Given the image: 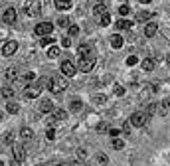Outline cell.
Listing matches in <instances>:
<instances>
[{
	"label": "cell",
	"instance_id": "1",
	"mask_svg": "<svg viewBox=\"0 0 170 166\" xmlns=\"http://www.w3.org/2000/svg\"><path fill=\"white\" fill-rule=\"evenodd\" d=\"M148 121H150V117H148L145 111H136V113L131 115V125L132 127H145Z\"/></svg>",
	"mask_w": 170,
	"mask_h": 166
},
{
	"label": "cell",
	"instance_id": "2",
	"mask_svg": "<svg viewBox=\"0 0 170 166\" xmlns=\"http://www.w3.org/2000/svg\"><path fill=\"white\" fill-rule=\"evenodd\" d=\"M61 89H67V79L65 75H60V77H56V79H51V85H50V91L51 93H61Z\"/></svg>",
	"mask_w": 170,
	"mask_h": 166
},
{
	"label": "cell",
	"instance_id": "3",
	"mask_svg": "<svg viewBox=\"0 0 170 166\" xmlns=\"http://www.w3.org/2000/svg\"><path fill=\"white\" fill-rule=\"evenodd\" d=\"M51 32H54V24H51V22H40L34 28V34L40 36V38H42V36H50Z\"/></svg>",
	"mask_w": 170,
	"mask_h": 166
},
{
	"label": "cell",
	"instance_id": "4",
	"mask_svg": "<svg viewBox=\"0 0 170 166\" xmlns=\"http://www.w3.org/2000/svg\"><path fill=\"white\" fill-rule=\"evenodd\" d=\"M93 65H95V57H91V56H87V57H79V65H77V67L81 69L83 73L91 71Z\"/></svg>",
	"mask_w": 170,
	"mask_h": 166
},
{
	"label": "cell",
	"instance_id": "5",
	"mask_svg": "<svg viewBox=\"0 0 170 166\" xmlns=\"http://www.w3.org/2000/svg\"><path fill=\"white\" fill-rule=\"evenodd\" d=\"M24 160H26V148L20 146V144H16V146H14V160H12V164H22Z\"/></svg>",
	"mask_w": 170,
	"mask_h": 166
},
{
	"label": "cell",
	"instance_id": "6",
	"mask_svg": "<svg viewBox=\"0 0 170 166\" xmlns=\"http://www.w3.org/2000/svg\"><path fill=\"white\" fill-rule=\"evenodd\" d=\"M61 73H63L65 77H73V75L77 73V67L73 65V63H71L69 60H65V61L61 63Z\"/></svg>",
	"mask_w": 170,
	"mask_h": 166
},
{
	"label": "cell",
	"instance_id": "7",
	"mask_svg": "<svg viewBox=\"0 0 170 166\" xmlns=\"http://www.w3.org/2000/svg\"><path fill=\"white\" fill-rule=\"evenodd\" d=\"M2 22H6V24H14L16 22V8H6L4 10V14H2Z\"/></svg>",
	"mask_w": 170,
	"mask_h": 166
},
{
	"label": "cell",
	"instance_id": "8",
	"mask_svg": "<svg viewBox=\"0 0 170 166\" xmlns=\"http://www.w3.org/2000/svg\"><path fill=\"white\" fill-rule=\"evenodd\" d=\"M40 91H42V87H40L38 83H36V85H28L24 95H26V99H36V97L40 95Z\"/></svg>",
	"mask_w": 170,
	"mask_h": 166
},
{
	"label": "cell",
	"instance_id": "9",
	"mask_svg": "<svg viewBox=\"0 0 170 166\" xmlns=\"http://www.w3.org/2000/svg\"><path fill=\"white\" fill-rule=\"evenodd\" d=\"M16 50H18V42H6V44L2 46V56H12V53H16Z\"/></svg>",
	"mask_w": 170,
	"mask_h": 166
},
{
	"label": "cell",
	"instance_id": "10",
	"mask_svg": "<svg viewBox=\"0 0 170 166\" xmlns=\"http://www.w3.org/2000/svg\"><path fill=\"white\" fill-rule=\"evenodd\" d=\"M40 8H42V2H40V0H34L32 4L26 6V14H28V16H38L40 14Z\"/></svg>",
	"mask_w": 170,
	"mask_h": 166
},
{
	"label": "cell",
	"instance_id": "11",
	"mask_svg": "<svg viewBox=\"0 0 170 166\" xmlns=\"http://www.w3.org/2000/svg\"><path fill=\"white\" fill-rule=\"evenodd\" d=\"M156 32H158V24L156 22H148L145 26V36H146V38H152Z\"/></svg>",
	"mask_w": 170,
	"mask_h": 166
},
{
	"label": "cell",
	"instance_id": "12",
	"mask_svg": "<svg viewBox=\"0 0 170 166\" xmlns=\"http://www.w3.org/2000/svg\"><path fill=\"white\" fill-rule=\"evenodd\" d=\"M40 111L42 113H51V111H54V103H51L50 99H42L40 101Z\"/></svg>",
	"mask_w": 170,
	"mask_h": 166
},
{
	"label": "cell",
	"instance_id": "13",
	"mask_svg": "<svg viewBox=\"0 0 170 166\" xmlns=\"http://www.w3.org/2000/svg\"><path fill=\"white\" fill-rule=\"evenodd\" d=\"M4 77H6L8 81H16V79H18V69H16V67H8L6 71H4Z\"/></svg>",
	"mask_w": 170,
	"mask_h": 166
},
{
	"label": "cell",
	"instance_id": "14",
	"mask_svg": "<svg viewBox=\"0 0 170 166\" xmlns=\"http://www.w3.org/2000/svg\"><path fill=\"white\" fill-rule=\"evenodd\" d=\"M91 50H93V46L91 44H81V46H79V57H87L89 56V53H91Z\"/></svg>",
	"mask_w": 170,
	"mask_h": 166
},
{
	"label": "cell",
	"instance_id": "15",
	"mask_svg": "<svg viewBox=\"0 0 170 166\" xmlns=\"http://www.w3.org/2000/svg\"><path fill=\"white\" fill-rule=\"evenodd\" d=\"M152 16H154V14H152L150 10H142V12L136 14V20H139V22H148V20L152 18Z\"/></svg>",
	"mask_w": 170,
	"mask_h": 166
},
{
	"label": "cell",
	"instance_id": "16",
	"mask_svg": "<svg viewBox=\"0 0 170 166\" xmlns=\"http://www.w3.org/2000/svg\"><path fill=\"white\" fill-rule=\"evenodd\" d=\"M156 109H158V113H160L162 117L166 115V113H168V109H170V97H168V99H164L162 103H160V105L156 107Z\"/></svg>",
	"mask_w": 170,
	"mask_h": 166
},
{
	"label": "cell",
	"instance_id": "17",
	"mask_svg": "<svg viewBox=\"0 0 170 166\" xmlns=\"http://www.w3.org/2000/svg\"><path fill=\"white\" fill-rule=\"evenodd\" d=\"M154 60H152V57H145V60H142V69H145V71H152V69H154Z\"/></svg>",
	"mask_w": 170,
	"mask_h": 166
},
{
	"label": "cell",
	"instance_id": "18",
	"mask_svg": "<svg viewBox=\"0 0 170 166\" xmlns=\"http://www.w3.org/2000/svg\"><path fill=\"white\" fill-rule=\"evenodd\" d=\"M56 8L57 10H69L71 8V0H56Z\"/></svg>",
	"mask_w": 170,
	"mask_h": 166
},
{
	"label": "cell",
	"instance_id": "19",
	"mask_svg": "<svg viewBox=\"0 0 170 166\" xmlns=\"http://www.w3.org/2000/svg\"><path fill=\"white\" fill-rule=\"evenodd\" d=\"M123 44H125V40L121 38L119 34H117V36H113V38H111V46H113L115 50H119V47H123Z\"/></svg>",
	"mask_w": 170,
	"mask_h": 166
},
{
	"label": "cell",
	"instance_id": "20",
	"mask_svg": "<svg viewBox=\"0 0 170 166\" xmlns=\"http://www.w3.org/2000/svg\"><path fill=\"white\" fill-rule=\"evenodd\" d=\"M20 137H22L24 141H32V138H34V132H32L28 127H24L22 131H20Z\"/></svg>",
	"mask_w": 170,
	"mask_h": 166
},
{
	"label": "cell",
	"instance_id": "21",
	"mask_svg": "<svg viewBox=\"0 0 170 166\" xmlns=\"http://www.w3.org/2000/svg\"><path fill=\"white\" fill-rule=\"evenodd\" d=\"M51 113H54L56 121H65V119H67V115H65V111H63V109H54Z\"/></svg>",
	"mask_w": 170,
	"mask_h": 166
},
{
	"label": "cell",
	"instance_id": "22",
	"mask_svg": "<svg viewBox=\"0 0 170 166\" xmlns=\"http://www.w3.org/2000/svg\"><path fill=\"white\" fill-rule=\"evenodd\" d=\"M69 109L73 111V113H77V111H81V109H83V103H81L79 99H73V101H71V105H69Z\"/></svg>",
	"mask_w": 170,
	"mask_h": 166
},
{
	"label": "cell",
	"instance_id": "23",
	"mask_svg": "<svg viewBox=\"0 0 170 166\" xmlns=\"http://www.w3.org/2000/svg\"><path fill=\"white\" fill-rule=\"evenodd\" d=\"M14 93L16 91L10 87V85H6V87H2V97H6V99H12L14 97Z\"/></svg>",
	"mask_w": 170,
	"mask_h": 166
},
{
	"label": "cell",
	"instance_id": "24",
	"mask_svg": "<svg viewBox=\"0 0 170 166\" xmlns=\"http://www.w3.org/2000/svg\"><path fill=\"white\" fill-rule=\"evenodd\" d=\"M105 12H107V6H105V4H101V2L93 8V14H95V16H103Z\"/></svg>",
	"mask_w": 170,
	"mask_h": 166
},
{
	"label": "cell",
	"instance_id": "25",
	"mask_svg": "<svg viewBox=\"0 0 170 166\" xmlns=\"http://www.w3.org/2000/svg\"><path fill=\"white\" fill-rule=\"evenodd\" d=\"M131 26H132L131 20H119V22H117V28L119 30H129Z\"/></svg>",
	"mask_w": 170,
	"mask_h": 166
},
{
	"label": "cell",
	"instance_id": "26",
	"mask_svg": "<svg viewBox=\"0 0 170 166\" xmlns=\"http://www.w3.org/2000/svg\"><path fill=\"white\" fill-rule=\"evenodd\" d=\"M54 38H51V34L50 36H42V42H40V46H44V47H47V46H51V44H54Z\"/></svg>",
	"mask_w": 170,
	"mask_h": 166
},
{
	"label": "cell",
	"instance_id": "27",
	"mask_svg": "<svg viewBox=\"0 0 170 166\" xmlns=\"http://www.w3.org/2000/svg\"><path fill=\"white\" fill-rule=\"evenodd\" d=\"M57 56H60V47L47 46V57H57Z\"/></svg>",
	"mask_w": 170,
	"mask_h": 166
},
{
	"label": "cell",
	"instance_id": "28",
	"mask_svg": "<svg viewBox=\"0 0 170 166\" xmlns=\"http://www.w3.org/2000/svg\"><path fill=\"white\" fill-rule=\"evenodd\" d=\"M6 111H8L10 115H16V113H18V111H20V107L16 105V103H12V101H10V103L6 105Z\"/></svg>",
	"mask_w": 170,
	"mask_h": 166
},
{
	"label": "cell",
	"instance_id": "29",
	"mask_svg": "<svg viewBox=\"0 0 170 166\" xmlns=\"http://www.w3.org/2000/svg\"><path fill=\"white\" fill-rule=\"evenodd\" d=\"M156 107H158V103H148V105H146V111H145V113H146L148 117H152V115L156 113Z\"/></svg>",
	"mask_w": 170,
	"mask_h": 166
},
{
	"label": "cell",
	"instance_id": "30",
	"mask_svg": "<svg viewBox=\"0 0 170 166\" xmlns=\"http://www.w3.org/2000/svg\"><path fill=\"white\" fill-rule=\"evenodd\" d=\"M113 148H117V150H121V148H125V141L123 138H113Z\"/></svg>",
	"mask_w": 170,
	"mask_h": 166
},
{
	"label": "cell",
	"instance_id": "31",
	"mask_svg": "<svg viewBox=\"0 0 170 166\" xmlns=\"http://www.w3.org/2000/svg\"><path fill=\"white\" fill-rule=\"evenodd\" d=\"M57 26L67 28V26H69V18H67V16H60V18H57Z\"/></svg>",
	"mask_w": 170,
	"mask_h": 166
},
{
	"label": "cell",
	"instance_id": "32",
	"mask_svg": "<svg viewBox=\"0 0 170 166\" xmlns=\"http://www.w3.org/2000/svg\"><path fill=\"white\" fill-rule=\"evenodd\" d=\"M14 137H16L14 132H12V131H8L6 135H4V144H12V142H14Z\"/></svg>",
	"mask_w": 170,
	"mask_h": 166
},
{
	"label": "cell",
	"instance_id": "33",
	"mask_svg": "<svg viewBox=\"0 0 170 166\" xmlns=\"http://www.w3.org/2000/svg\"><path fill=\"white\" fill-rule=\"evenodd\" d=\"M46 138H47V141H54V138H56V131H54V127H47V131H46Z\"/></svg>",
	"mask_w": 170,
	"mask_h": 166
},
{
	"label": "cell",
	"instance_id": "34",
	"mask_svg": "<svg viewBox=\"0 0 170 166\" xmlns=\"http://www.w3.org/2000/svg\"><path fill=\"white\" fill-rule=\"evenodd\" d=\"M101 24H103V26H109V24H111V16H109V12H105L103 16H101Z\"/></svg>",
	"mask_w": 170,
	"mask_h": 166
},
{
	"label": "cell",
	"instance_id": "35",
	"mask_svg": "<svg viewBox=\"0 0 170 166\" xmlns=\"http://www.w3.org/2000/svg\"><path fill=\"white\" fill-rule=\"evenodd\" d=\"M97 162H99V164H109L107 154H97Z\"/></svg>",
	"mask_w": 170,
	"mask_h": 166
},
{
	"label": "cell",
	"instance_id": "36",
	"mask_svg": "<svg viewBox=\"0 0 170 166\" xmlns=\"http://www.w3.org/2000/svg\"><path fill=\"white\" fill-rule=\"evenodd\" d=\"M136 63H139V57H136V56L127 57V65H136Z\"/></svg>",
	"mask_w": 170,
	"mask_h": 166
},
{
	"label": "cell",
	"instance_id": "37",
	"mask_svg": "<svg viewBox=\"0 0 170 166\" xmlns=\"http://www.w3.org/2000/svg\"><path fill=\"white\" fill-rule=\"evenodd\" d=\"M115 95H119V97L125 95V87H123V85H115Z\"/></svg>",
	"mask_w": 170,
	"mask_h": 166
},
{
	"label": "cell",
	"instance_id": "38",
	"mask_svg": "<svg viewBox=\"0 0 170 166\" xmlns=\"http://www.w3.org/2000/svg\"><path fill=\"white\" fill-rule=\"evenodd\" d=\"M97 131H99V132H107V131H109V125H107V123H99V125H97Z\"/></svg>",
	"mask_w": 170,
	"mask_h": 166
},
{
	"label": "cell",
	"instance_id": "39",
	"mask_svg": "<svg viewBox=\"0 0 170 166\" xmlns=\"http://www.w3.org/2000/svg\"><path fill=\"white\" fill-rule=\"evenodd\" d=\"M24 79H26V83H32V81H34V79H36V73L28 71V73H26V75H24Z\"/></svg>",
	"mask_w": 170,
	"mask_h": 166
},
{
	"label": "cell",
	"instance_id": "40",
	"mask_svg": "<svg viewBox=\"0 0 170 166\" xmlns=\"http://www.w3.org/2000/svg\"><path fill=\"white\" fill-rule=\"evenodd\" d=\"M95 103H99V105H103L105 103V101H107V97H105V95H95Z\"/></svg>",
	"mask_w": 170,
	"mask_h": 166
},
{
	"label": "cell",
	"instance_id": "41",
	"mask_svg": "<svg viewBox=\"0 0 170 166\" xmlns=\"http://www.w3.org/2000/svg\"><path fill=\"white\" fill-rule=\"evenodd\" d=\"M131 123L129 121H125V125H123V132H125V135H131Z\"/></svg>",
	"mask_w": 170,
	"mask_h": 166
},
{
	"label": "cell",
	"instance_id": "42",
	"mask_svg": "<svg viewBox=\"0 0 170 166\" xmlns=\"http://www.w3.org/2000/svg\"><path fill=\"white\" fill-rule=\"evenodd\" d=\"M129 10H131V8L127 6V4H123V6L119 8V14H121V16H127V14H129Z\"/></svg>",
	"mask_w": 170,
	"mask_h": 166
},
{
	"label": "cell",
	"instance_id": "43",
	"mask_svg": "<svg viewBox=\"0 0 170 166\" xmlns=\"http://www.w3.org/2000/svg\"><path fill=\"white\" fill-rule=\"evenodd\" d=\"M79 34V28L77 26H69V36H77Z\"/></svg>",
	"mask_w": 170,
	"mask_h": 166
},
{
	"label": "cell",
	"instance_id": "44",
	"mask_svg": "<svg viewBox=\"0 0 170 166\" xmlns=\"http://www.w3.org/2000/svg\"><path fill=\"white\" fill-rule=\"evenodd\" d=\"M107 132H109V135H111V137L115 138V137H119V132H121V131H119V128H109Z\"/></svg>",
	"mask_w": 170,
	"mask_h": 166
},
{
	"label": "cell",
	"instance_id": "45",
	"mask_svg": "<svg viewBox=\"0 0 170 166\" xmlns=\"http://www.w3.org/2000/svg\"><path fill=\"white\" fill-rule=\"evenodd\" d=\"M61 46H63V47H69V46H71V40H69V38H63V40H61Z\"/></svg>",
	"mask_w": 170,
	"mask_h": 166
},
{
	"label": "cell",
	"instance_id": "46",
	"mask_svg": "<svg viewBox=\"0 0 170 166\" xmlns=\"http://www.w3.org/2000/svg\"><path fill=\"white\" fill-rule=\"evenodd\" d=\"M85 156H87V154H85V150H77V158H79V160H85Z\"/></svg>",
	"mask_w": 170,
	"mask_h": 166
},
{
	"label": "cell",
	"instance_id": "47",
	"mask_svg": "<svg viewBox=\"0 0 170 166\" xmlns=\"http://www.w3.org/2000/svg\"><path fill=\"white\" fill-rule=\"evenodd\" d=\"M139 2H142V4H148V2H152V0H139Z\"/></svg>",
	"mask_w": 170,
	"mask_h": 166
},
{
	"label": "cell",
	"instance_id": "48",
	"mask_svg": "<svg viewBox=\"0 0 170 166\" xmlns=\"http://www.w3.org/2000/svg\"><path fill=\"white\" fill-rule=\"evenodd\" d=\"M166 61H168V63H170V53H168V57H166Z\"/></svg>",
	"mask_w": 170,
	"mask_h": 166
},
{
	"label": "cell",
	"instance_id": "49",
	"mask_svg": "<svg viewBox=\"0 0 170 166\" xmlns=\"http://www.w3.org/2000/svg\"><path fill=\"white\" fill-rule=\"evenodd\" d=\"M0 121H2V115H0Z\"/></svg>",
	"mask_w": 170,
	"mask_h": 166
},
{
	"label": "cell",
	"instance_id": "50",
	"mask_svg": "<svg viewBox=\"0 0 170 166\" xmlns=\"http://www.w3.org/2000/svg\"><path fill=\"white\" fill-rule=\"evenodd\" d=\"M121 2H125V0H121Z\"/></svg>",
	"mask_w": 170,
	"mask_h": 166
},
{
	"label": "cell",
	"instance_id": "51",
	"mask_svg": "<svg viewBox=\"0 0 170 166\" xmlns=\"http://www.w3.org/2000/svg\"><path fill=\"white\" fill-rule=\"evenodd\" d=\"M99 2H103V0H99Z\"/></svg>",
	"mask_w": 170,
	"mask_h": 166
}]
</instances>
